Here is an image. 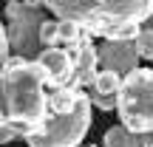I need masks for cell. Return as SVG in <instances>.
Returning a JSON list of instances; mask_svg holds the SVG:
<instances>
[{"instance_id": "cell-1", "label": "cell", "mask_w": 153, "mask_h": 147, "mask_svg": "<svg viewBox=\"0 0 153 147\" xmlns=\"http://www.w3.org/2000/svg\"><path fill=\"white\" fill-rule=\"evenodd\" d=\"M0 116L20 133L43 125V119L48 116V96H45V71L40 62L23 57L6 60L0 71Z\"/></svg>"}, {"instance_id": "cell-2", "label": "cell", "mask_w": 153, "mask_h": 147, "mask_svg": "<svg viewBox=\"0 0 153 147\" xmlns=\"http://www.w3.org/2000/svg\"><path fill=\"white\" fill-rule=\"evenodd\" d=\"M57 20H71L97 37L116 26H142L153 14V0H40Z\"/></svg>"}, {"instance_id": "cell-3", "label": "cell", "mask_w": 153, "mask_h": 147, "mask_svg": "<svg viewBox=\"0 0 153 147\" xmlns=\"http://www.w3.org/2000/svg\"><path fill=\"white\" fill-rule=\"evenodd\" d=\"M88 130H91V99H88V93H82L74 110H68V113L48 110L43 125L23 136L31 147H79Z\"/></svg>"}, {"instance_id": "cell-4", "label": "cell", "mask_w": 153, "mask_h": 147, "mask_svg": "<svg viewBox=\"0 0 153 147\" xmlns=\"http://www.w3.org/2000/svg\"><path fill=\"white\" fill-rule=\"evenodd\" d=\"M116 110L131 133H153V68H136L122 76Z\"/></svg>"}, {"instance_id": "cell-5", "label": "cell", "mask_w": 153, "mask_h": 147, "mask_svg": "<svg viewBox=\"0 0 153 147\" xmlns=\"http://www.w3.org/2000/svg\"><path fill=\"white\" fill-rule=\"evenodd\" d=\"M6 37H9V48L23 60H34L40 57V26L45 23V14L37 6L28 3H9L6 6Z\"/></svg>"}, {"instance_id": "cell-6", "label": "cell", "mask_w": 153, "mask_h": 147, "mask_svg": "<svg viewBox=\"0 0 153 147\" xmlns=\"http://www.w3.org/2000/svg\"><path fill=\"white\" fill-rule=\"evenodd\" d=\"M97 60H99V68L114 71L119 76H128L139 65V54H136L133 40H105L97 48Z\"/></svg>"}, {"instance_id": "cell-7", "label": "cell", "mask_w": 153, "mask_h": 147, "mask_svg": "<svg viewBox=\"0 0 153 147\" xmlns=\"http://www.w3.org/2000/svg\"><path fill=\"white\" fill-rule=\"evenodd\" d=\"M37 62L43 65V71H45V85L62 88V85H68V82H71V76H74L71 51L51 45V48H43V51H40Z\"/></svg>"}, {"instance_id": "cell-8", "label": "cell", "mask_w": 153, "mask_h": 147, "mask_svg": "<svg viewBox=\"0 0 153 147\" xmlns=\"http://www.w3.org/2000/svg\"><path fill=\"white\" fill-rule=\"evenodd\" d=\"M71 60H74V76H71V79L76 82V85L91 88L94 76H97V68H99V60H97V48L88 43V37L74 45Z\"/></svg>"}, {"instance_id": "cell-9", "label": "cell", "mask_w": 153, "mask_h": 147, "mask_svg": "<svg viewBox=\"0 0 153 147\" xmlns=\"http://www.w3.org/2000/svg\"><path fill=\"white\" fill-rule=\"evenodd\" d=\"M102 147H153V133H131L128 127L114 125L105 130Z\"/></svg>"}, {"instance_id": "cell-10", "label": "cell", "mask_w": 153, "mask_h": 147, "mask_svg": "<svg viewBox=\"0 0 153 147\" xmlns=\"http://www.w3.org/2000/svg\"><path fill=\"white\" fill-rule=\"evenodd\" d=\"M79 96H82V93L76 91L74 85L54 88V91L48 93V110H51V113H68V110H74V108H76Z\"/></svg>"}, {"instance_id": "cell-11", "label": "cell", "mask_w": 153, "mask_h": 147, "mask_svg": "<svg viewBox=\"0 0 153 147\" xmlns=\"http://www.w3.org/2000/svg\"><path fill=\"white\" fill-rule=\"evenodd\" d=\"M119 88H122V76L114 74V71H105V68H102V71H97V76H94V82H91V91L108 93V96H116Z\"/></svg>"}, {"instance_id": "cell-12", "label": "cell", "mask_w": 153, "mask_h": 147, "mask_svg": "<svg viewBox=\"0 0 153 147\" xmlns=\"http://www.w3.org/2000/svg\"><path fill=\"white\" fill-rule=\"evenodd\" d=\"M133 45L142 60H153V28H139V34L133 37Z\"/></svg>"}, {"instance_id": "cell-13", "label": "cell", "mask_w": 153, "mask_h": 147, "mask_svg": "<svg viewBox=\"0 0 153 147\" xmlns=\"http://www.w3.org/2000/svg\"><path fill=\"white\" fill-rule=\"evenodd\" d=\"M40 43H43V48H51L60 43V20L45 17V23L40 26Z\"/></svg>"}, {"instance_id": "cell-14", "label": "cell", "mask_w": 153, "mask_h": 147, "mask_svg": "<svg viewBox=\"0 0 153 147\" xmlns=\"http://www.w3.org/2000/svg\"><path fill=\"white\" fill-rule=\"evenodd\" d=\"M60 43H65V45L82 43V26H76L71 20H60Z\"/></svg>"}, {"instance_id": "cell-15", "label": "cell", "mask_w": 153, "mask_h": 147, "mask_svg": "<svg viewBox=\"0 0 153 147\" xmlns=\"http://www.w3.org/2000/svg\"><path fill=\"white\" fill-rule=\"evenodd\" d=\"M88 99H91V105H97L99 110H114L116 108V96H108V93L91 91V93H88Z\"/></svg>"}, {"instance_id": "cell-16", "label": "cell", "mask_w": 153, "mask_h": 147, "mask_svg": "<svg viewBox=\"0 0 153 147\" xmlns=\"http://www.w3.org/2000/svg\"><path fill=\"white\" fill-rule=\"evenodd\" d=\"M6 60H9V37H6V26L0 23V71H3Z\"/></svg>"}, {"instance_id": "cell-17", "label": "cell", "mask_w": 153, "mask_h": 147, "mask_svg": "<svg viewBox=\"0 0 153 147\" xmlns=\"http://www.w3.org/2000/svg\"><path fill=\"white\" fill-rule=\"evenodd\" d=\"M17 133H20V130H17L14 125H9V122H0V144H3V142H11Z\"/></svg>"}, {"instance_id": "cell-18", "label": "cell", "mask_w": 153, "mask_h": 147, "mask_svg": "<svg viewBox=\"0 0 153 147\" xmlns=\"http://www.w3.org/2000/svg\"><path fill=\"white\" fill-rule=\"evenodd\" d=\"M0 122H3V116H0Z\"/></svg>"}]
</instances>
